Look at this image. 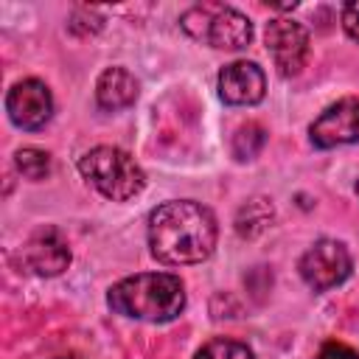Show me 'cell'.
Returning a JSON list of instances; mask_svg holds the SVG:
<instances>
[{"instance_id": "obj_1", "label": "cell", "mask_w": 359, "mask_h": 359, "mask_svg": "<svg viewBox=\"0 0 359 359\" xmlns=\"http://www.w3.org/2000/svg\"><path fill=\"white\" fill-rule=\"evenodd\" d=\"M216 216L210 208L177 199L151 210L149 216V247L151 255L168 266L202 264L216 247Z\"/></svg>"}, {"instance_id": "obj_2", "label": "cell", "mask_w": 359, "mask_h": 359, "mask_svg": "<svg viewBox=\"0 0 359 359\" xmlns=\"http://www.w3.org/2000/svg\"><path fill=\"white\" fill-rule=\"evenodd\" d=\"M107 303L115 314L143 323H171L185 309V286L171 272H140L118 280Z\"/></svg>"}, {"instance_id": "obj_3", "label": "cell", "mask_w": 359, "mask_h": 359, "mask_svg": "<svg viewBox=\"0 0 359 359\" xmlns=\"http://www.w3.org/2000/svg\"><path fill=\"white\" fill-rule=\"evenodd\" d=\"M81 177L107 199L126 202L137 196L146 185L143 168L135 163V157L118 146H95L79 160Z\"/></svg>"}, {"instance_id": "obj_4", "label": "cell", "mask_w": 359, "mask_h": 359, "mask_svg": "<svg viewBox=\"0 0 359 359\" xmlns=\"http://www.w3.org/2000/svg\"><path fill=\"white\" fill-rule=\"evenodd\" d=\"M300 278L306 280L309 289L314 292H328L334 286H339L351 269H353V261H351V252L342 241L337 238H320L314 241L303 255H300Z\"/></svg>"}, {"instance_id": "obj_5", "label": "cell", "mask_w": 359, "mask_h": 359, "mask_svg": "<svg viewBox=\"0 0 359 359\" xmlns=\"http://www.w3.org/2000/svg\"><path fill=\"white\" fill-rule=\"evenodd\" d=\"M266 50L272 53V62L280 76H297L309 56V31L286 17L269 20L264 31Z\"/></svg>"}, {"instance_id": "obj_6", "label": "cell", "mask_w": 359, "mask_h": 359, "mask_svg": "<svg viewBox=\"0 0 359 359\" xmlns=\"http://www.w3.org/2000/svg\"><path fill=\"white\" fill-rule=\"evenodd\" d=\"M6 112L14 126L20 129H42L53 115V95L45 81L39 79H22L17 81L6 95Z\"/></svg>"}, {"instance_id": "obj_7", "label": "cell", "mask_w": 359, "mask_h": 359, "mask_svg": "<svg viewBox=\"0 0 359 359\" xmlns=\"http://www.w3.org/2000/svg\"><path fill=\"white\" fill-rule=\"evenodd\" d=\"M309 137L317 149L359 143V98H339L311 126Z\"/></svg>"}, {"instance_id": "obj_8", "label": "cell", "mask_w": 359, "mask_h": 359, "mask_svg": "<svg viewBox=\"0 0 359 359\" xmlns=\"http://www.w3.org/2000/svg\"><path fill=\"white\" fill-rule=\"evenodd\" d=\"M266 93V79L264 70L255 62L238 59L222 67L219 73V95L230 107H252L264 98Z\"/></svg>"}, {"instance_id": "obj_9", "label": "cell", "mask_w": 359, "mask_h": 359, "mask_svg": "<svg viewBox=\"0 0 359 359\" xmlns=\"http://www.w3.org/2000/svg\"><path fill=\"white\" fill-rule=\"evenodd\" d=\"M22 255H25V264L36 275H45V278L62 275L70 266V247L56 227H39L28 238Z\"/></svg>"}, {"instance_id": "obj_10", "label": "cell", "mask_w": 359, "mask_h": 359, "mask_svg": "<svg viewBox=\"0 0 359 359\" xmlns=\"http://www.w3.org/2000/svg\"><path fill=\"white\" fill-rule=\"evenodd\" d=\"M202 42L219 50H241L252 42V22L230 6H213Z\"/></svg>"}, {"instance_id": "obj_11", "label": "cell", "mask_w": 359, "mask_h": 359, "mask_svg": "<svg viewBox=\"0 0 359 359\" xmlns=\"http://www.w3.org/2000/svg\"><path fill=\"white\" fill-rule=\"evenodd\" d=\"M137 98V79L126 67H107L95 81V104L107 112H121Z\"/></svg>"}, {"instance_id": "obj_12", "label": "cell", "mask_w": 359, "mask_h": 359, "mask_svg": "<svg viewBox=\"0 0 359 359\" xmlns=\"http://www.w3.org/2000/svg\"><path fill=\"white\" fill-rule=\"evenodd\" d=\"M272 216H275L272 205H269L266 199L255 196V199H250L247 205H241V210H238V216H236V230H238V236L252 238V236L264 233V230L272 224Z\"/></svg>"}, {"instance_id": "obj_13", "label": "cell", "mask_w": 359, "mask_h": 359, "mask_svg": "<svg viewBox=\"0 0 359 359\" xmlns=\"http://www.w3.org/2000/svg\"><path fill=\"white\" fill-rule=\"evenodd\" d=\"M264 140H266V135H264V126L261 123H252V121L250 123H241L236 129V135H233V154L238 160H252L261 151Z\"/></svg>"}, {"instance_id": "obj_14", "label": "cell", "mask_w": 359, "mask_h": 359, "mask_svg": "<svg viewBox=\"0 0 359 359\" xmlns=\"http://www.w3.org/2000/svg\"><path fill=\"white\" fill-rule=\"evenodd\" d=\"M14 163H17V171L25 180H45L50 174V154L42 151V149H34V146L20 149L14 154Z\"/></svg>"}, {"instance_id": "obj_15", "label": "cell", "mask_w": 359, "mask_h": 359, "mask_svg": "<svg viewBox=\"0 0 359 359\" xmlns=\"http://www.w3.org/2000/svg\"><path fill=\"white\" fill-rule=\"evenodd\" d=\"M194 359H255L252 351L238 342V339H227V337H216L210 342H205Z\"/></svg>"}, {"instance_id": "obj_16", "label": "cell", "mask_w": 359, "mask_h": 359, "mask_svg": "<svg viewBox=\"0 0 359 359\" xmlns=\"http://www.w3.org/2000/svg\"><path fill=\"white\" fill-rule=\"evenodd\" d=\"M314 359H359V353H356L351 345L331 339V342H325V345L317 351V356H314Z\"/></svg>"}, {"instance_id": "obj_17", "label": "cell", "mask_w": 359, "mask_h": 359, "mask_svg": "<svg viewBox=\"0 0 359 359\" xmlns=\"http://www.w3.org/2000/svg\"><path fill=\"white\" fill-rule=\"evenodd\" d=\"M342 28L353 42H359V0L342 6Z\"/></svg>"}, {"instance_id": "obj_18", "label": "cell", "mask_w": 359, "mask_h": 359, "mask_svg": "<svg viewBox=\"0 0 359 359\" xmlns=\"http://www.w3.org/2000/svg\"><path fill=\"white\" fill-rule=\"evenodd\" d=\"M56 359H76V356H56Z\"/></svg>"}, {"instance_id": "obj_19", "label": "cell", "mask_w": 359, "mask_h": 359, "mask_svg": "<svg viewBox=\"0 0 359 359\" xmlns=\"http://www.w3.org/2000/svg\"><path fill=\"white\" fill-rule=\"evenodd\" d=\"M356 196H359V182H356Z\"/></svg>"}]
</instances>
